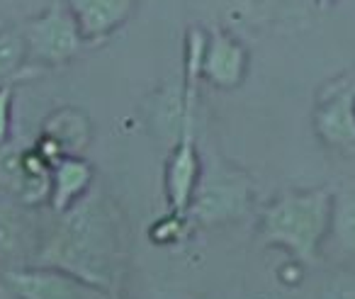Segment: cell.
<instances>
[{
    "mask_svg": "<svg viewBox=\"0 0 355 299\" xmlns=\"http://www.w3.org/2000/svg\"><path fill=\"white\" fill-rule=\"evenodd\" d=\"M122 260V229L112 200L103 187H90L73 207L56 214L40 236L32 265L59 268L103 292H112Z\"/></svg>",
    "mask_w": 355,
    "mask_h": 299,
    "instance_id": "obj_1",
    "label": "cell"
},
{
    "mask_svg": "<svg viewBox=\"0 0 355 299\" xmlns=\"http://www.w3.org/2000/svg\"><path fill=\"white\" fill-rule=\"evenodd\" d=\"M334 216L329 190L287 192L268 202L261 212V239L280 246L300 260H314Z\"/></svg>",
    "mask_w": 355,
    "mask_h": 299,
    "instance_id": "obj_2",
    "label": "cell"
},
{
    "mask_svg": "<svg viewBox=\"0 0 355 299\" xmlns=\"http://www.w3.org/2000/svg\"><path fill=\"white\" fill-rule=\"evenodd\" d=\"M256 187L251 178L239 168L214 158L207 168H200L193 200L185 212V219L202 226L239 221L253 210Z\"/></svg>",
    "mask_w": 355,
    "mask_h": 299,
    "instance_id": "obj_3",
    "label": "cell"
},
{
    "mask_svg": "<svg viewBox=\"0 0 355 299\" xmlns=\"http://www.w3.org/2000/svg\"><path fill=\"white\" fill-rule=\"evenodd\" d=\"M20 27L27 61L42 71L71 64L88 46L64 0H56L54 6L44 8L40 15L25 20Z\"/></svg>",
    "mask_w": 355,
    "mask_h": 299,
    "instance_id": "obj_4",
    "label": "cell"
},
{
    "mask_svg": "<svg viewBox=\"0 0 355 299\" xmlns=\"http://www.w3.org/2000/svg\"><path fill=\"white\" fill-rule=\"evenodd\" d=\"M3 282L8 284L17 299H105L107 292L95 284L76 277L59 268L49 265H22L3 273Z\"/></svg>",
    "mask_w": 355,
    "mask_h": 299,
    "instance_id": "obj_5",
    "label": "cell"
},
{
    "mask_svg": "<svg viewBox=\"0 0 355 299\" xmlns=\"http://www.w3.org/2000/svg\"><path fill=\"white\" fill-rule=\"evenodd\" d=\"M0 185L25 207H40L49 202L51 166L30 148L0 146Z\"/></svg>",
    "mask_w": 355,
    "mask_h": 299,
    "instance_id": "obj_6",
    "label": "cell"
},
{
    "mask_svg": "<svg viewBox=\"0 0 355 299\" xmlns=\"http://www.w3.org/2000/svg\"><path fill=\"white\" fill-rule=\"evenodd\" d=\"M37 253L35 229L27 207L12 195H0V275L6 270L32 265Z\"/></svg>",
    "mask_w": 355,
    "mask_h": 299,
    "instance_id": "obj_7",
    "label": "cell"
},
{
    "mask_svg": "<svg viewBox=\"0 0 355 299\" xmlns=\"http://www.w3.org/2000/svg\"><path fill=\"white\" fill-rule=\"evenodd\" d=\"M64 3L88 46L107 42L132 20L139 8V0H64Z\"/></svg>",
    "mask_w": 355,
    "mask_h": 299,
    "instance_id": "obj_8",
    "label": "cell"
},
{
    "mask_svg": "<svg viewBox=\"0 0 355 299\" xmlns=\"http://www.w3.org/2000/svg\"><path fill=\"white\" fill-rule=\"evenodd\" d=\"M355 78L326 88L316 110V132L329 146H355Z\"/></svg>",
    "mask_w": 355,
    "mask_h": 299,
    "instance_id": "obj_9",
    "label": "cell"
},
{
    "mask_svg": "<svg viewBox=\"0 0 355 299\" xmlns=\"http://www.w3.org/2000/svg\"><path fill=\"white\" fill-rule=\"evenodd\" d=\"M248 71V51L227 30L214 27L205 37L200 78L209 80L217 88H236Z\"/></svg>",
    "mask_w": 355,
    "mask_h": 299,
    "instance_id": "obj_10",
    "label": "cell"
},
{
    "mask_svg": "<svg viewBox=\"0 0 355 299\" xmlns=\"http://www.w3.org/2000/svg\"><path fill=\"white\" fill-rule=\"evenodd\" d=\"M95 182V168L80 156H64L51 166L49 202L54 214L73 207Z\"/></svg>",
    "mask_w": 355,
    "mask_h": 299,
    "instance_id": "obj_11",
    "label": "cell"
},
{
    "mask_svg": "<svg viewBox=\"0 0 355 299\" xmlns=\"http://www.w3.org/2000/svg\"><path fill=\"white\" fill-rule=\"evenodd\" d=\"M42 69L27 61L25 37L20 25H0V85H15L20 80L40 78Z\"/></svg>",
    "mask_w": 355,
    "mask_h": 299,
    "instance_id": "obj_12",
    "label": "cell"
},
{
    "mask_svg": "<svg viewBox=\"0 0 355 299\" xmlns=\"http://www.w3.org/2000/svg\"><path fill=\"white\" fill-rule=\"evenodd\" d=\"M42 134L59 144L64 156H80L83 148L90 144V122L80 110L66 108L49 114Z\"/></svg>",
    "mask_w": 355,
    "mask_h": 299,
    "instance_id": "obj_13",
    "label": "cell"
},
{
    "mask_svg": "<svg viewBox=\"0 0 355 299\" xmlns=\"http://www.w3.org/2000/svg\"><path fill=\"white\" fill-rule=\"evenodd\" d=\"M12 132V85H0V146L10 142Z\"/></svg>",
    "mask_w": 355,
    "mask_h": 299,
    "instance_id": "obj_14",
    "label": "cell"
},
{
    "mask_svg": "<svg viewBox=\"0 0 355 299\" xmlns=\"http://www.w3.org/2000/svg\"><path fill=\"white\" fill-rule=\"evenodd\" d=\"M316 6L319 8H331V6H336V0H314Z\"/></svg>",
    "mask_w": 355,
    "mask_h": 299,
    "instance_id": "obj_15",
    "label": "cell"
},
{
    "mask_svg": "<svg viewBox=\"0 0 355 299\" xmlns=\"http://www.w3.org/2000/svg\"><path fill=\"white\" fill-rule=\"evenodd\" d=\"M0 25H3V20H0Z\"/></svg>",
    "mask_w": 355,
    "mask_h": 299,
    "instance_id": "obj_16",
    "label": "cell"
},
{
    "mask_svg": "<svg viewBox=\"0 0 355 299\" xmlns=\"http://www.w3.org/2000/svg\"><path fill=\"white\" fill-rule=\"evenodd\" d=\"M353 105H355V100H353Z\"/></svg>",
    "mask_w": 355,
    "mask_h": 299,
    "instance_id": "obj_17",
    "label": "cell"
},
{
    "mask_svg": "<svg viewBox=\"0 0 355 299\" xmlns=\"http://www.w3.org/2000/svg\"><path fill=\"white\" fill-rule=\"evenodd\" d=\"M105 299H110V297H105Z\"/></svg>",
    "mask_w": 355,
    "mask_h": 299,
    "instance_id": "obj_18",
    "label": "cell"
}]
</instances>
